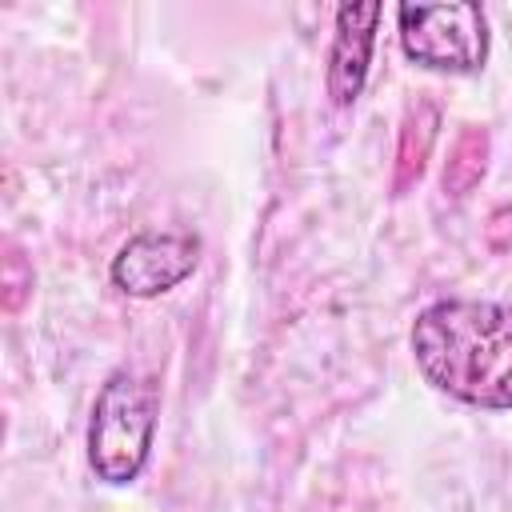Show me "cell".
I'll return each instance as SVG.
<instances>
[{"instance_id":"3957f363","label":"cell","mask_w":512,"mask_h":512,"mask_svg":"<svg viewBox=\"0 0 512 512\" xmlns=\"http://www.w3.org/2000/svg\"><path fill=\"white\" fill-rule=\"evenodd\" d=\"M400 48L412 64L432 72H480L488 60V20L472 0L452 4H400Z\"/></svg>"},{"instance_id":"5b68a950","label":"cell","mask_w":512,"mask_h":512,"mask_svg":"<svg viewBox=\"0 0 512 512\" xmlns=\"http://www.w3.org/2000/svg\"><path fill=\"white\" fill-rule=\"evenodd\" d=\"M380 12L384 4H340L336 8V36L328 52V96L336 108H352L356 96L364 92Z\"/></svg>"},{"instance_id":"8992f818","label":"cell","mask_w":512,"mask_h":512,"mask_svg":"<svg viewBox=\"0 0 512 512\" xmlns=\"http://www.w3.org/2000/svg\"><path fill=\"white\" fill-rule=\"evenodd\" d=\"M436 124H440V112L436 104L420 100L408 120H404V132H400V152H396V188L404 192L412 180H420L424 172V160H428V148L436 140Z\"/></svg>"},{"instance_id":"7a4b0ae2","label":"cell","mask_w":512,"mask_h":512,"mask_svg":"<svg viewBox=\"0 0 512 512\" xmlns=\"http://www.w3.org/2000/svg\"><path fill=\"white\" fill-rule=\"evenodd\" d=\"M156 384L132 368H116L96 392L88 420V464L104 484H132L148 464L156 432Z\"/></svg>"},{"instance_id":"277c9868","label":"cell","mask_w":512,"mask_h":512,"mask_svg":"<svg viewBox=\"0 0 512 512\" xmlns=\"http://www.w3.org/2000/svg\"><path fill=\"white\" fill-rule=\"evenodd\" d=\"M200 264V240L188 232H140L132 236L112 260V284L128 296L152 300L180 280L192 276Z\"/></svg>"},{"instance_id":"6da1fadb","label":"cell","mask_w":512,"mask_h":512,"mask_svg":"<svg viewBox=\"0 0 512 512\" xmlns=\"http://www.w3.org/2000/svg\"><path fill=\"white\" fill-rule=\"evenodd\" d=\"M420 376L460 404L512 412V304L436 300L412 324Z\"/></svg>"},{"instance_id":"52a82bcc","label":"cell","mask_w":512,"mask_h":512,"mask_svg":"<svg viewBox=\"0 0 512 512\" xmlns=\"http://www.w3.org/2000/svg\"><path fill=\"white\" fill-rule=\"evenodd\" d=\"M484 168H488V132L476 128V124H468V128L456 136L452 152H448V164H444V192H448V196H468V192L480 184Z\"/></svg>"},{"instance_id":"ba28073f","label":"cell","mask_w":512,"mask_h":512,"mask_svg":"<svg viewBox=\"0 0 512 512\" xmlns=\"http://www.w3.org/2000/svg\"><path fill=\"white\" fill-rule=\"evenodd\" d=\"M20 264H24V260H20V252H16V248H8V256H4V284H8V300H4V304H8V312H16V308H20V296L28 292V288H20V276H16V272H20Z\"/></svg>"}]
</instances>
